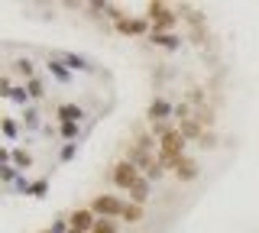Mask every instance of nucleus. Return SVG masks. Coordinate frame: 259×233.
Wrapping results in <instances>:
<instances>
[{
	"label": "nucleus",
	"mask_w": 259,
	"mask_h": 233,
	"mask_svg": "<svg viewBox=\"0 0 259 233\" xmlns=\"http://www.w3.org/2000/svg\"><path fill=\"white\" fill-rule=\"evenodd\" d=\"M75 156H78V143H65L62 146V162H71Z\"/></svg>",
	"instance_id": "nucleus-25"
},
{
	"label": "nucleus",
	"mask_w": 259,
	"mask_h": 233,
	"mask_svg": "<svg viewBox=\"0 0 259 233\" xmlns=\"http://www.w3.org/2000/svg\"><path fill=\"white\" fill-rule=\"evenodd\" d=\"M194 120H198L201 126H214V110H210V107H198V110H194Z\"/></svg>",
	"instance_id": "nucleus-18"
},
{
	"label": "nucleus",
	"mask_w": 259,
	"mask_h": 233,
	"mask_svg": "<svg viewBox=\"0 0 259 233\" xmlns=\"http://www.w3.org/2000/svg\"><path fill=\"white\" fill-rule=\"evenodd\" d=\"M62 139L65 143H75L78 139V123H62Z\"/></svg>",
	"instance_id": "nucleus-23"
},
{
	"label": "nucleus",
	"mask_w": 259,
	"mask_h": 233,
	"mask_svg": "<svg viewBox=\"0 0 259 233\" xmlns=\"http://www.w3.org/2000/svg\"><path fill=\"white\" fill-rule=\"evenodd\" d=\"M59 59L68 65L71 71H94V65L84 59V55H75V52H65V55H59Z\"/></svg>",
	"instance_id": "nucleus-13"
},
{
	"label": "nucleus",
	"mask_w": 259,
	"mask_h": 233,
	"mask_svg": "<svg viewBox=\"0 0 259 233\" xmlns=\"http://www.w3.org/2000/svg\"><path fill=\"white\" fill-rule=\"evenodd\" d=\"M0 130H4L7 139H16V133H20V126H16L13 117H4V123H0Z\"/></svg>",
	"instance_id": "nucleus-19"
},
{
	"label": "nucleus",
	"mask_w": 259,
	"mask_h": 233,
	"mask_svg": "<svg viewBox=\"0 0 259 233\" xmlns=\"http://www.w3.org/2000/svg\"><path fill=\"white\" fill-rule=\"evenodd\" d=\"M188 114H191V104H175V117H178V123H182V120H191Z\"/></svg>",
	"instance_id": "nucleus-26"
},
{
	"label": "nucleus",
	"mask_w": 259,
	"mask_h": 233,
	"mask_svg": "<svg viewBox=\"0 0 259 233\" xmlns=\"http://www.w3.org/2000/svg\"><path fill=\"white\" fill-rule=\"evenodd\" d=\"M13 68L20 71L26 81H32V78H36V75H32V62H29V59H16V65H13Z\"/></svg>",
	"instance_id": "nucleus-20"
},
{
	"label": "nucleus",
	"mask_w": 259,
	"mask_h": 233,
	"mask_svg": "<svg viewBox=\"0 0 259 233\" xmlns=\"http://www.w3.org/2000/svg\"><path fill=\"white\" fill-rule=\"evenodd\" d=\"M46 191H49V181H46V178H39V181L29 184V195H32V198H42Z\"/></svg>",
	"instance_id": "nucleus-24"
},
{
	"label": "nucleus",
	"mask_w": 259,
	"mask_h": 233,
	"mask_svg": "<svg viewBox=\"0 0 259 233\" xmlns=\"http://www.w3.org/2000/svg\"><path fill=\"white\" fill-rule=\"evenodd\" d=\"M55 114H59V120H62V123H81L84 110H81L78 104H62V107L55 110Z\"/></svg>",
	"instance_id": "nucleus-12"
},
{
	"label": "nucleus",
	"mask_w": 259,
	"mask_h": 233,
	"mask_svg": "<svg viewBox=\"0 0 259 233\" xmlns=\"http://www.w3.org/2000/svg\"><path fill=\"white\" fill-rule=\"evenodd\" d=\"M123 207H126V201H120V198H113V195H97L91 201V211L97 217H110V220L123 217Z\"/></svg>",
	"instance_id": "nucleus-3"
},
{
	"label": "nucleus",
	"mask_w": 259,
	"mask_h": 233,
	"mask_svg": "<svg viewBox=\"0 0 259 233\" xmlns=\"http://www.w3.org/2000/svg\"><path fill=\"white\" fill-rule=\"evenodd\" d=\"M26 91H29V98H46V84L39 81V78H32V81H26Z\"/></svg>",
	"instance_id": "nucleus-21"
},
{
	"label": "nucleus",
	"mask_w": 259,
	"mask_h": 233,
	"mask_svg": "<svg viewBox=\"0 0 259 233\" xmlns=\"http://www.w3.org/2000/svg\"><path fill=\"white\" fill-rule=\"evenodd\" d=\"M178 130H182L185 139H198V143H201V136H204V126H201L194 117H191V120H182V123H178Z\"/></svg>",
	"instance_id": "nucleus-14"
},
{
	"label": "nucleus",
	"mask_w": 259,
	"mask_h": 233,
	"mask_svg": "<svg viewBox=\"0 0 259 233\" xmlns=\"http://www.w3.org/2000/svg\"><path fill=\"white\" fill-rule=\"evenodd\" d=\"M10 101H16V104H23V107H26V104H29L32 98H29V91H26V87H13V91H10Z\"/></svg>",
	"instance_id": "nucleus-22"
},
{
	"label": "nucleus",
	"mask_w": 259,
	"mask_h": 233,
	"mask_svg": "<svg viewBox=\"0 0 259 233\" xmlns=\"http://www.w3.org/2000/svg\"><path fill=\"white\" fill-rule=\"evenodd\" d=\"M140 178H143V175H140V168L130 162V159H123V162H117V165H113V184H117L120 191H130V188H133V184L140 181Z\"/></svg>",
	"instance_id": "nucleus-4"
},
{
	"label": "nucleus",
	"mask_w": 259,
	"mask_h": 233,
	"mask_svg": "<svg viewBox=\"0 0 259 233\" xmlns=\"http://www.w3.org/2000/svg\"><path fill=\"white\" fill-rule=\"evenodd\" d=\"M39 233H52V230H39Z\"/></svg>",
	"instance_id": "nucleus-30"
},
{
	"label": "nucleus",
	"mask_w": 259,
	"mask_h": 233,
	"mask_svg": "<svg viewBox=\"0 0 259 233\" xmlns=\"http://www.w3.org/2000/svg\"><path fill=\"white\" fill-rule=\"evenodd\" d=\"M68 223H71V230H78V233H91L94 223H97V214L91 207H78V211L68 217Z\"/></svg>",
	"instance_id": "nucleus-5"
},
{
	"label": "nucleus",
	"mask_w": 259,
	"mask_h": 233,
	"mask_svg": "<svg viewBox=\"0 0 259 233\" xmlns=\"http://www.w3.org/2000/svg\"><path fill=\"white\" fill-rule=\"evenodd\" d=\"M185 146H188V139L182 136V130H175L172 133H165L159 139V159H182L185 156Z\"/></svg>",
	"instance_id": "nucleus-2"
},
{
	"label": "nucleus",
	"mask_w": 259,
	"mask_h": 233,
	"mask_svg": "<svg viewBox=\"0 0 259 233\" xmlns=\"http://www.w3.org/2000/svg\"><path fill=\"white\" fill-rule=\"evenodd\" d=\"M13 168H20V172L32 168V156H29L26 149H13Z\"/></svg>",
	"instance_id": "nucleus-16"
},
{
	"label": "nucleus",
	"mask_w": 259,
	"mask_h": 233,
	"mask_svg": "<svg viewBox=\"0 0 259 233\" xmlns=\"http://www.w3.org/2000/svg\"><path fill=\"white\" fill-rule=\"evenodd\" d=\"M123 220H126V223H140V220H143V204H133V201H126Z\"/></svg>",
	"instance_id": "nucleus-15"
},
{
	"label": "nucleus",
	"mask_w": 259,
	"mask_h": 233,
	"mask_svg": "<svg viewBox=\"0 0 259 233\" xmlns=\"http://www.w3.org/2000/svg\"><path fill=\"white\" fill-rule=\"evenodd\" d=\"M146 114H149V120L152 123H165V120H172L175 117V107L168 101H162V98H156L149 104V110H146Z\"/></svg>",
	"instance_id": "nucleus-6"
},
{
	"label": "nucleus",
	"mask_w": 259,
	"mask_h": 233,
	"mask_svg": "<svg viewBox=\"0 0 259 233\" xmlns=\"http://www.w3.org/2000/svg\"><path fill=\"white\" fill-rule=\"evenodd\" d=\"M152 39V45H159V49H168V52H175L178 45H182V39H178L175 33H149Z\"/></svg>",
	"instance_id": "nucleus-11"
},
{
	"label": "nucleus",
	"mask_w": 259,
	"mask_h": 233,
	"mask_svg": "<svg viewBox=\"0 0 259 233\" xmlns=\"http://www.w3.org/2000/svg\"><path fill=\"white\" fill-rule=\"evenodd\" d=\"M146 20L152 23V33H172L178 26V17L168 10L165 4H149L146 7Z\"/></svg>",
	"instance_id": "nucleus-1"
},
{
	"label": "nucleus",
	"mask_w": 259,
	"mask_h": 233,
	"mask_svg": "<svg viewBox=\"0 0 259 233\" xmlns=\"http://www.w3.org/2000/svg\"><path fill=\"white\" fill-rule=\"evenodd\" d=\"M201 146H207V149H214V146H217V143H214V133H204V136H201Z\"/></svg>",
	"instance_id": "nucleus-29"
},
{
	"label": "nucleus",
	"mask_w": 259,
	"mask_h": 233,
	"mask_svg": "<svg viewBox=\"0 0 259 233\" xmlns=\"http://www.w3.org/2000/svg\"><path fill=\"white\" fill-rule=\"evenodd\" d=\"M39 126V114L36 110H26V130H36Z\"/></svg>",
	"instance_id": "nucleus-27"
},
{
	"label": "nucleus",
	"mask_w": 259,
	"mask_h": 233,
	"mask_svg": "<svg viewBox=\"0 0 259 233\" xmlns=\"http://www.w3.org/2000/svg\"><path fill=\"white\" fill-rule=\"evenodd\" d=\"M172 172H175L178 181H194V178H198V162H194V159H188V156H182V159L175 162Z\"/></svg>",
	"instance_id": "nucleus-7"
},
{
	"label": "nucleus",
	"mask_w": 259,
	"mask_h": 233,
	"mask_svg": "<svg viewBox=\"0 0 259 233\" xmlns=\"http://www.w3.org/2000/svg\"><path fill=\"white\" fill-rule=\"evenodd\" d=\"M117 33H126V36H146L149 33V20H130V17H123L117 23Z\"/></svg>",
	"instance_id": "nucleus-8"
},
{
	"label": "nucleus",
	"mask_w": 259,
	"mask_h": 233,
	"mask_svg": "<svg viewBox=\"0 0 259 233\" xmlns=\"http://www.w3.org/2000/svg\"><path fill=\"white\" fill-rule=\"evenodd\" d=\"M46 68H49V75H52L59 84H68V81H71V68L65 65L62 59H49V62H46Z\"/></svg>",
	"instance_id": "nucleus-9"
},
{
	"label": "nucleus",
	"mask_w": 259,
	"mask_h": 233,
	"mask_svg": "<svg viewBox=\"0 0 259 233\" xmlns=\"http://www.w3.org/2000/svg\"><path fill=\"white\" fill-rule=\"evenodd\" d=\"M91 233H117V220H110V217H97V223H94Z\"/></svg>",
	"instance_id": "nucleus-17"
},
{
	"label": "nucleus",
	"mask_w": 259,
	"mask_h": 233,
	"mask_svg": "<svg viewBox=\"0 0 259 233\" xmlns=\"http://www.w3.org/2000/svg\"><path fill=\"white\" fill-rule=\"evenodd\" d=\"M191 104H198V107H204V91H201V87H194V91H191Z\"/></svg>",
	"instance_id": "nucleus-28"
},
{
	"label": "nucleus",
	"mask_w": 259,
	"mask_h": 233,
	"mask_svg": "<svg viewBox=\"0 0 259 233\" xmlns=\"http://www.w3.org/2000/svg\"><path fill=\"white\" fill-rule=\"evenodd\" d=\"M149 191H152V181H149V178L143 175V178L136 181L133 188L126 191V195H130V201H133V204H146V201H149Z\"/></svg>",
	"instance_id": "nucleus-10"
}]
</instances>
